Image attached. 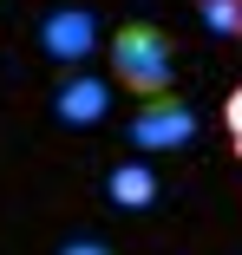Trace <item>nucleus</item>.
<instances>
[{
  "label": "nucleus",
  "mask_w": 242,
  "mask_h": 255,
  "mask_svg": "<svg viewBox=\"0 0 242 255\" xmlns=\"http://www.w3.org/2000/svg\"><path fill=\"white\" fill-rule=\"evenodd\" d=\"M112 112V79H99L92 66H72L53 79V118L59 125H105Z\"/></svg>",
  "instance_id": "nucleus-4"
},
{
  "label": "nucleus",
  "mask_w": 242,
  "mask_h": 255,
  "mask_svg": "<svg viewBox=\"0 0 242 255\" xmlns=\"http://www.w3.org/2000/svg\"><path fill=\"white\" fill-rule=\"evenodd\" d=\"M223 131H229V150H236V164H242V85L223 98Z\"/></svg>",
  "instance_id": "nucleus-7"
},
{
  "label": "nucleus",
  "mask_w": 242,
  "mask_h": 255,
  "mask_svg": "<svg viewBox=\"0 0 242 255\" xmlns=\"http://www.w3.org/2000/svg\"><path fill=\"white\" fill-rule=\"evenodd\" d=\"M197 137V112L183 105L177 92H164V98H137V118H131V144L137 150H177V144H190Z\"/></svg>",
  "instance_id": "nucleus-3"
},
{
  "label": "nucleus",
  "mask_w": 242,
  "mask_h": 255,
  "mask_svg": "<svg viewBox=\"0 0 242 255\" xmlns=\"http://www.w3.org/2000/svg\"><path fill=\"white\" fill-rule=\"evenodd\" d=\"M197 13L216 39H242V0H197Z\"/></svg>",
  "instance_id": "nucleus-6"
},
{
  "label": "nucleus",
  "mask_w": 242,
  "mask_h": 255,
  "mask_svg": "<svg viewBox=\"0 0 242 255\" xmlns=\"http://www.w3.org/2000/svg\"><path fill=\"white\" fill-rule=\"evenodd\" d=\"M39 53L53 59L59 72L85 66L92 53H99V20H92L85 7H46V20H39Z\"/></svg>",
  "instance_id": "nucleus-2"
},
{
  "label": "nucleus",
  "mask_w": 242,
  "mask_h": 255,
  "mask_svg": "<svg viewBox=\"0 0 242 255\" xmlns=\"http://www.w3.org/2000/svg\"><path fill=\"white\" fill-rule=\"evenodd\" d=\"M151 196H157L151 164H118V170H112V203H124V210H151Z\"/></svg>",
  "instance_id": "nucleus-5"
},
{
  "label": "nucleus",
  "mask_w": 242,
  "mask_h": 255,
  "mask_svg": "<svg viewBox=\"0 0 242 255\" xmlns=\"http://www.w3.org/2000/svg\"><path fill=\"white\" fill-rule=\"evenodd\" d=\"M53 255H118V249H112L105 236H66V242H59Z\"/></svg>",
  "instance_id": "nucleus-8"
},
{
  "label": "nucleus",
  "mask_w": 242,
  "mask_h": 255,
  "mask_svg": "<svg viewBox=\"0 0 242 255\" xmlns=\"http://www.w3.org/2000/svg\"><path fill=\"white\" fill-rule=\"evenodd\" d=\"M105 66H112V85L118 92L164 98V92H177V39L164 26H151V20H124L105 39Z\"/></svg>",
  "instance_id": "nucleus-1"
}]
</instances>
